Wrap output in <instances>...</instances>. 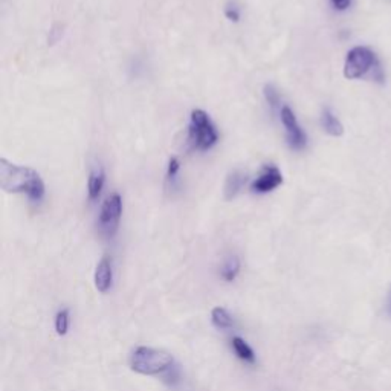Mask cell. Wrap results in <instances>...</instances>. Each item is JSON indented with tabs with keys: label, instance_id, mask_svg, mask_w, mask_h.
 Masks as SVG:
<instances>
[{
	"label": "cell",
	"instance_id": "277c9868",
	"mask_svg": "<svg viewBox=\"0 0 391 391\" xmlns=\"http://www.w3.org/2000/svg\"><path fill=\"white\" fill-rule=\"evenodd\" d=\"M189 141L199 152H208L219 141V133L209 119L208 113L200 109L191 112L190 127H189Z\"/></svg>",
	"mask_w": 391,
	"mask_h": 391
},
{
	"label": "cell",
	"instance_id": "3957f363",
	"mask_svg": "<svg viewBox=\"0 0 391 391\" xmlns=\"http://www.w3.org/2000/svg\"><path fill=\"white\" fill-rule=\"evenodd\" d=\"M370 73L374 80L384 81V73H382L376 54L365 46H356L352 51H348L344 63L346 78L357 80L370 75Z\"/></svg>",
	"mask_w": 391,
	"mask_h": 391
},
{
	"label": "cell",
	"instance_id": "6da1fadb",
	"mask_svg": "<svg viewBox=\"0 0 391 391\" xmlns=\"http://www.w3.org/2000/svg\"><path fill=\"white\" fill-rule=\"evenodd\" d=\"M0 186L8 193H24L32 202H42L46 186L36 170L0 159Z\"/></svg>",
	"mask_w": 391,
	"mask_h": 391
},
{
	"label": "cell",
	"instance_id": "9a60e30c",
	"mask_svg": "<svg viewBox=\"0 0 391 391\" xmlns=\"http://www.w3.org/2000/svg\"><path fill=\"white\" fill-rule=\"evenodd\" d=\"M55 330L60 337H64L69 330V311L68 309H63L55 316Z\"/></svg>",
	"mask_w": 391,
	"mask_h": 391
},
{
	"label": "cell",
	"instance_id": "44dd1931",
	"mask_svg": "<svg viewBox=\"0 0 391 391\" xmlns=\"http://www.w3.org/2000/svg\"><path fill=\"white\" fill-rule=\"evenodd\" d=\"M388 313L391 315V293H390V298H388Z\"/></svg>",
	"mask_w": 391,
	"mask_h": 391
},
{
	"label": "cell",
	"instance_id": "8992f818",
	"mask_svg": "<svg viewBox=\"0 0 391 391\" xmlns=\"http://www.w3.org/2000/svg\"><path fill=\"white\" fill-rule=\"evenodd\" d=\"M280 117H281L284 130H286V136H288V142L290 145V149L303 150L307 145V136L303 132V128H301L295 113H293V110L289 108V105H283L280 110Z\"/></svg>",
	"mask_w": 391,
	"mask_h": 391
},
{
	"label": "cell",
	"instance_id": "ffe728a7",
	"mask_svg": "<svg viewBox=\"0 0 391 391\" xmlns=\"http://www.w3.org/2000/svg\"><path fill=\"white\" fill-rule=\"evenodd\" d=\"M333 8L338 11H346L350 8V5H352V0H330Z\"/></svg>",
	"mask_w": 391,
	"mask_h": 391
},
{
	"label": "cell",
	"instance_id": "ba28073f",
	"mask_svg": "<svg viewBox=\"0 0 391 391\" xmlns=\"http://www.w3.org/2000/svg\"><path fill=\"white\" fill-rule=\"evenodd\" d=\"M113 283L112 262L109 257H103L95 269V286L101 293L109 292Z\"/></svg>",
	"mask_w": 391,
	"mask_h": 391
},
{
	"label": "cell",
	"instance_id": "52a82bcc",
	"mask_svg": "<svg viewBox=\"0 0 391 391\" xmlns=\"http://www.w3.org/2000/svg\"><path fill=\"white\" fill-rule=\"evenodd\" d=\"M283 184V173L279 167L266 165L251 184V190L258 194L271 193Z\"/></svg>",
	"mask_w": 391,
	"mask_h": 391
},
{
	"label": "cell",
	"instance_id": "d6986e66",
	"mask_svg": "<svg viewBox=\"0 0 391 391\" xmlns=\"http://www.w3.org/2000/svg\"><path fill=\"white\" fill-rule=\"evenodd\" d=\"M225 15H226V19L228 20H231V22H239L240 20V10H239V6L237 5H228L225 8Z\"/></svg>",
	"mask_w": 391,
	"mask_h": 391
},
{
	"label": "cell",
	"instance_id": "8fae6325",
	"mask_svg": "<svg viewBox=\"0 0 391 391\" xmlns=\"http://www.w3.org/2000/svg\"><path fill=\"white\" fill-rule=\"evenodd\" d=\"M321 126L324 128V132L330 136H341L342 133H344V127H342L341 121L333 115V112L330 109L323 110Z\"/></svg>",
	"mask_w": 391,
	"mask_h": 391
},
{
	"label": "cell",
	"instance_id": "7a4b0ae2",
	"mask_svg": "<svg viewBox=\"0 0 391 391\" xmlns=\"http://www.w3.org/2000/svg\"><path fill=\"white\" fill-rule=\"evenodd\" d=\"M173 365V356L153 347L141 346L130 356V369L145 376H162Z\"/></svg>",
	"mask_w": 391,
	"mask_h": 391
},
{
	"label": "cell",
	"instance_id": "4fadbf2b",
	"mask_svg": "<svg viewBox=\"0 0 391 391\" xmlns=\"http://www.w3.org/2000/svg\"><path fill=\"white\" fill-rule=\"evenodd\" d=\"M211 320H213V324L217 329H222V330L231 329L234 325L231 315L228 313V311L223 307H214L213 312H211Z\"/></svg>",
	"mask_w": 391,
	"mask_h": 391
},
{
	"label": "cell",
	"instance_id": "ac0fdd59",
	"mask_svg": "<svg viewBox=\"0 0 391 391\" xmlns=\"http://www.w3.org/2000/svg\"><path fill=\"white\" fill-rule=\"evenodd\" d=\"M162 378H164V381L167 382V384H170V385L177 384V381H179V370H177V367H176V365L171 367L170 370H167L164 374H162Z\"/></svg>",
	"mask_w": 391,
	"mask_h": 391
},
{
	"label": "cell",
	"instance_id": "7c38bea8",
	"mask_svg": "<svg viewBox=\"0 0 391 391\" xmlns=\"http://www.w3.org/2000/svg\"><path fill=\"white\" fill-rule=\"evenodd\" d=\"M231 344H233V348H234L235 355H237L242 361L248 362V364H254V362H256L254 350H252V348L248 346V342H246V341L239 338V337H234L233 341H231Z\"/></svg>",
	"mask_w": 391,
	"mask_h": 391
},
{
	"label": "cell",
	"instance_id": "e0dca14e",
	"mask_svg": "<svg viewBox=\"0 0 391 391\" xmlns=\"http://www.w3.org/2000/svg\"><path fill=\"white\" fill-rule=\"evenodd\" d=\"M179 170H181V162L177 158H171L167 167V179L168 181H175L176 176L179 175Z\"/></svg>",
	"mask_w": 391,
	"mask_h": 391
},
{
	"label": "cell",
	"instance_id": "2e32d148",
	"mask_svg": "<svg viewBox=\"0 0 391 391\" xmlns=\"http://www.w3.org/2000/svg\"><path fill=\"white\" fill-rule=\"evenodd\" d=\"M265 98H266V101L267 104L271 105L272 109H276L279 108V104H280V95L279 92L275 91V87L274 86H265Z\"/></svg>",
	"mask_w": 391,
	"mask_h": 391
},
{
	"label": "cell",
	"instance_id": "9c48e42d",
	"mask_svg": "<svg viewBox=\"0 0 391 391\" xmlns=\"http://www.w3.org/2000/svg\"><path fill=\"white\" fill-rule=\"evenodd\" d=\"M105 184V173L103 167L96 165L91 170V175H89L87 179V194H89V200H96L101 196V191L104 189Z\"/></svg>",
	"mask_w": 391,
	"mask_h": 391
},
{
	"label": "cell",
	"instance_id": "5b68a950",
	"mask_svg": "<svg viewBox=\"0 0 391 391\" xmlns=\"http://www.w3.org/2000/svg\"><path fill=\"white\" fill-rule=\"evenodd\" d=\"M122 216V198L118 193L109 196L103 203L100 217H98V228L105 237H113L117 234L119 220Z\"/></svg>",
	"mask_w": 391,
	"mask_h": 391
},
{
	"label": "cell",
	"instance_id": "30bf717a",
	"mask_svg": "<svg viewBox=\"0 0 391 391\" xmlns=\"http://www.w3.org/2000/svg\"><path fill=\"white\" fill-rule=\"evenodd\" d=\"M244 182H246V176L240 171H233V173L228 175L226 181H225V186H223V193H225V199L231 200L234 199L235 196L240 193V190L243 189Z\"/></svg>",
	"mask_w": 391,
	"mask_h": 391
},
{
	"label": "cell",
	"instance_id": "5bb4252c",
	"mask_svg": "<svg viewBox=\"0 0 391 391\" xmlns=\"http://www.w3.org/2000/svg\"><path fill=\"white\" fill-rule=\"evenodd\" d=\"M240 272V260L239 257H230L225 262L223 267H222V279L228 283H231L234 281L235 279H237V275Z\"/></svg>",
	"mask_w": 391,
	"mask_h": 391
}]
</instances>
